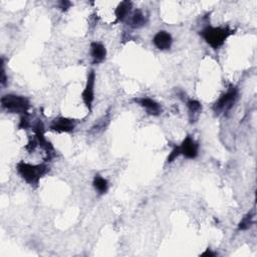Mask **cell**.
<instances>
[{"mask_svg":"<svg viewBox=\"0 0 257 257\" xmlns=\"http://www.w3.org/2000/svg\"><path fill=\"white\" fill-rule=\"evenodd\" d=\"M237 99H238V90L234 87H231L218 99V101L213 106V110L216 113L229 110L234 106Z\"/></svg>","mask_w":257,"mask_h":257,"instance_id":"cell-4","label":"cell"},{"mask_svg":"<svg viewBox=\"0 0 257 257\" xmlns=\"http://www.w3.org/2000/svg\"><path fill=\"white\" fill-rule=\"evenodd\" d=\"M253 219H254L253 213H248L246 216H244L238 225V230L249 229V228L253 225Z\"/></svg>","mask_w":257,"mask_h":257,"instance_id":"cell-14","label":"cell"},{"mask_svg":"<svg viewBox=\"0 0 257 257\" xmlns=\"http://www.w3.org/2000/svg\"><path fill=\"white\" fill-rule=\"evenodd\" d=\"M187 107L189 109V111L191 115H198V113L201 111L202 110V107H201V104H200L199 102L195 101V100H190L188 103H187Z\"/></svg>","mask_w":257,"mask_h":257,"instance_id":"cell-15","label":"cell"},{"mask_svg":"<svg viewBox=\"0 0 257 257\" xmlns=\"http://www.w3.org/2000/svg\"><path fill=\"white\" fill-rule=\"evenodd\" d=\"M180 153L187 159H195L199 154V145L198 143L191 137L187 136L182 144L179 146Z\"/></svg>","mask_w":257,"mask_h":257,"instance_id":"cell-6","label":"cell"},{"mask_svg":"<svg viewBox=\"0 0 257 257\" xmlns=\"http://www.w3.org/2000/svg\"><path fill=\"white\" fill-rule=\"evenodd\" d=\"M202 255H203V256H208V255H209V256H215V253H214V252H211L209 249H207L206 252L202 253Z\"/></svg>","mask_w":257,"mask_h":257,"instance_id":"cell-18","label":"cell"},{"mask_svg":"<svg viewBox=\"0 0 257 257\" xmlns=\"http://www.w3.org/2000/svg\"><path fill=\"white\" fill-rule=\"evenodd\" d=\"M93 185H94V188L96 189V191L100 194H106L108 189H109L108 181L99 174L95 176L94 181H93Z\"/></svg>","mask_w":257,"mask_h":257,"instance_id":"cell-13","label":"cell"},{"mask_svg":"<svg viewBox=\"0 0 257 257\" xmlns=\"http://www.w3.org/2000/svg\"><path fill=\"white\" fill-rule=\"evenodd\" d=\"M95 84H96V73L95 71H91L88 74L87 83H85L84 90L82 91L81 94L83 104L88 108L90 111H92L93 103L95 100Z\"/></svg>","mask_w":257,"mask_h":257,"instance_id":"cell-5","label":"cell"},{"mask_svg":"<svg viewBox=\"0 0 257 257\" xmlns=\"http://www.w3.org/2000/svg\"><path fill=\"white\" fill-rule=\"evenodd\" d=\"M132 7H133V4H132L131 1H123V2H121L117 6L116 11H115L117 21L120 22V21L125 20L129 16V14L131 13Z\"/></svg>","mask_w":257,"mask_h":257,"instance_id":"cell-12","label":"cell"},{"mask_svg":"<svg viewBox=\"0 0 257 257\" xmlns=\"http://www.w3.org/2000/svg\"><path fill=\"white\" fill-rule=\"evenodd\" d=\"M91 56L95 65H100L105 62L107 56V49L101 42H92L91 44Z\"/></svg>","mask_w":257,"mask_h":257,"instance_id":"cell-10","label":"cell"},{"mask_svg":"<svg viewBox=\"0 0 257 257\" xmlns=\"http://www.w3.org/2000/svg\"><path fill=\"white\" fill-rule=\"evenodd\" d=\"M180 155H181V153H180L179 146H175V147L173 148V150L171 151V153L169 154L168 159H167V162H168V163H173Z\"/></svg>","mask_w":257,"mask_h":257,"instance_id":"cell-16","label":"cell"},{"mask_svg":"<svg viewBox=\"0 0 257 257\" xmlns=\"http://www.w3.org/2000/svg\"><path fill=\"white\" fill-rule=\"evenodd\" d=\"M153 43L159 50H168L172 46L173 38L168 32L160 31L155 35Z\"/></svg>","mask_w":257,"mask_h":257,"instance_id":"cell-9","label":"cell"},{"mask_svg":"<svg viewBox=\"0 0 257 257\" xmlns=\"http://www.w3.org/2000/svg\"><path fill=\"white\" fill-rule=\"evenodd\" d=\"M138 105H140L143 109H145L146 111L151 116H159L162 112V107L156 101L150 98H138L134 100Z\"/></svg>","mask_w":257,"mask_h":257,"instance_id":"cell-8","label":"cell"},{"mask_svg":"<svg viewBox=\"0 0 257 257\" xmlns=\"http://www.w3.org/2000/svg\"><path fill=\"white\" fill-rule=\"evenodd\" d=\"M17 172L21 178L30 185H38L40 179L47 174L49 168L45 164L34 165L25 162L17 164Z\"/></svg>","mask_w":257,"mask_h":257,"instance_id":"cell-1","label":"cell"},{"mask_svg":"<svg viewBox=\"0 0 257 257\" xmlns=\"http://www.w3.org/2000/svg\"><path fill=\"white\" fill-rule=\"evenodd\" d=\"M147 23V17L144 14L142 10H135L131 16H130V20H129V24L132 28H141L144 26Z\"/></svg>","mask_w":257,"mask_h":257,"instance_id":"cell-11","label":"cell"},{"mask_svg":"<svg viewBox=\"0 0 257 257\" xmlns=\"http://www.w3.org/2000/svg\"><path fill=\"white\" fill-rule=\"evenodd\" d=\"M71 6H72V3L70 1H62V2H60V8L63 11H67Z\"/></svg>","mask_w":257,"mask_h":257,"instance_id":"cell-17","label":"cell"},{"mask_svg":"<svg viewBox=\"0 0 257 257\" xmlns=\"http://www.w3.org/2000/svg\"><path fill=\"white\" fill-rule=\"evenodd\" d=\"M1 107L9 112L26 115L31 108V103L27 98L16 95H5L1 98Z\"/></svg>","mask_w":257,"mask_h":257,"instance_id":"cell-3","label":"cell"},{"mask_svg":"<svg viewBox=\"0 0 257 257\" xmlns=\"http://www.w3.org/2000/svg\"><path fill=\"white\" fill-rule=\"evenodd\" d=\"M74 128H75L74 121L65 117L56 118L50 126V130L56 133H71L74 130Z\"/></svg>","mask_w":257,"mask_h":257,"instance_id":"cell-7","label":"cell"},{"mask_svg":"<svg viewBox=\"0 0 257 257\" xmlns=\"http://www.w3.org/2000/svg\"><path fill=\"white\" fill-rule=\"evenodd\" d=\"M203 39L206 41L207 44H209L212 48L217 49L221 47L227 38L234 35V31H232L231 28L228 26L222 27V26H206L202 32L200 33Z\"/></svg>","mask_w":257,"mask_h":257,"instance_id":"cell-2","label":"cell"}]
</instances>
